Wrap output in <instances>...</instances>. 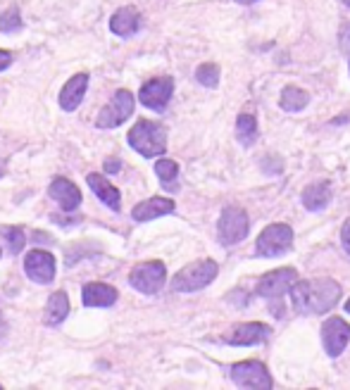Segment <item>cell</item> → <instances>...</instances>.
Wrapping results in <instances>:
<instances>
[{"label": "cell", "instance_id": "f1b7e54d", "mask_svg": "<svg viewBox=\"0 0 350 390\" xmlns=\"http://www.w3.org/2000/svg\"><path fill=\"white\" fill-rule=\"evenodd\" d=\"M341 48H343V53L350 50V22L343 24V29H341Z\"/></svg>", "mask_w": 350, "mask_h": 390}, {"label": "cell", "instance_id": "d6986e66", "mask_svg": "<svg viewBox=\"0 0 350 390\" xmlns=\"http://www.w3.org/2000/svg\"><path fill=\"white\" fill-rule=\"evenodd\" d=\"M174 212V200L170 198H151V200H144V203H139L132 210V217L136 222H151V219H158L162 214H170Z\"/></svg>", "mask_w": 350, "mask_h": 390}, {"label": "cell", "instance_id": "3957f363", "mask_svg": "<svg viewBox=\"0 0 350 390\" xmlns=\"http://www.w3.org/2000/svg\"><path fill=\"white\" fill-rule=\"evenodd\" d=\"M219 274V266L215 259H198V262L186 264L177 276L172 278L174 292H196L210 285Z\"/></svg>", "mask_w": 350, "mask_h": 390}, {"label": "cell", "instance_id": "e0dca14e", "mask_svg": "<svg viewBox=\"0 0 350 390\" xmlns=\"http://www.w3.org/2000/svg\"><path fill=\"white\" fill-rule=\"evenodd\" d=\"M117 288L107 283H86L81 290V300L86 307H110L117 302Z\"/></svg>", "mask_w": 350, "mask_h": 390}, {"label": "cell", "instance_id": "44dd1931", "mask_svg": "<svg viewBox=\"0 0 350 390\" xmlns=\"http://www.w3.org/2000/svg\"><path fill=\"white\" fill-rule=\"evenodd\" d=\"M69 314V297L64 290H57L53 295L48 297V305H45V317L43 321L48 324V326H57V324H62L67 319Z\"/></svg>", "mask_w": 350, "mask_h": 390}, {"label": "cell", "instance_id": "2e32d148", "mask_svg": "<svg viewBox=\"0 0 350 390\" xmlns=\"http://www.w3.org/2000/svg\"><path fill=\"white\" fill-rule=\"evenodd\" d=\"M139 29H141V15H139V10L132 8V5H129V8H119L112 17H110V31H112L115 36L127 38V36H134Z\"/></svg>", "mask_w": 350, "mask_h": 390}, {"label": "cell", "instance_id": "1f68e13d", "mask_svg": "<svg viewBox=\"0 0 350 390\" xmlns=\"http://www.w3.org/2000/svg\"><path fill=\"white\" fill-rule=\"evenodd\" d=\"M5 333H8V321H5V317L0 314V338H5Z\"/></svg>", "mask_w": 350, "mask_h": 390}, {"label": "cell", "instance_id": "6da1fadb", "mask_svg": "<svg viewBox=\"0 0 350 390\" xmlns=\"http://www.w3.org/2000/svg\"><path fill=\"white\" fill-rule=\"evenodd\" d=\"M341 300V285L334 278L296 281L291 288V302L298 314H327Z\"/></svg>", "mask_w": 350, "mask_h": 390}, {"label": "cell", "instance_id": "4316f807", "mask_svg": "<svg viewBox=\"0 0 350 390\" xmlns=\"http://www.w3.org/2000/svg\"><path fill=\"white\" fill-rule=\"evenodd\" d=\"M22 29V15H19V10L12 5L0 15V31H17Z\"/></svg>", "mask_w": 350, "mask_h": 390}, {"label": "cell", "instance_id": "4dcf8cb0", "mask_svg": "<svg viewBox=\"0 0 350 390\" xmlns=\"http://www.w3.org/2000/svg\"><path fill=\"white\" fill-rule=\"evenodd\" d=\"M122 169V162L119 160H105V172L107 174H117Z\"/></svg>", "mask_w": 350, "mask_h": 390}, {"label": "cell", "instance_id": "9a60e30c", "mask_svg": "<svg viewBox=\"0 0 350 390\" xmlns=\"http://www.w3.org/2000/svg\"><path fill=\"white\" fill-rule=\"evenodd\" d=\"M86 88H88V74H76L64 83L60 90V107L64 112H74V110L81 105L83 95H86Z\"/></svg>", "mask_w": 350, "mask_h": 390}, {"label": "cell", "instance_id": "ba28073f", "mask_svg": "<svg viewBox=\"0 0 350 390\" xmlns=\"http://www.w3.org/2000/svg\"><path fill=\"white\" fill-rule=\"evenodd\" d=\"M231 381L238 388H255V390H269L274 386L272 376L262 362H238L231 367Z\"/></svg>", "mask_w": 350, "mask_h": 390}, {"label": "cell", "instance_id": "5b68a950", "mask_svg": "<svg viewBox=\"0 0 350 390\" xmlns=\"http://www.w3.org/2000/svg\"><path fill=\"white\" fill-rule=\"evenodd\" d=\"M167 281V269L160 259H153V262H141L136 264L129 274V283L132 288H136L144 295H155V292L162 290V285Z\"/></svg>", "mask_w": 350, "mask_h": 390}, {"label": "cell", "instance_id": "7402d4cb", "mask_svg": "<svg viewBox=\"0 0 350 390\" xmlns=\"http://www.w3.org/2000/svg\"><path fill=\"white\" fill-rule=\"evenodd\" d=\"M308 102H310V95L298 86H286L281 90V98H279V105L286 110V112H301V110H305Z\"/></svg>", "mask_w": 350, "mask_h": 390}, {"label": "cell", "instance_id": "52a82bcc", "mask_svg": "<svg viewBox=\"0 0 350 390\" xmlns=\"http://www.w3.org/2000/svg\"><path fill=\"white\" fill-rule=\"evenodd\" d=\"M132 114H134V95L129 93L127 88H119L112 95V100H110L107 105L100 110L98 119H95V126L98 129H115V126L124 124Z\"/></svg>", "mask_w": 350, "mask_h": 390}, {"label": "cell", "instance_id": "9c48e42d", "mask_svg": "<svg viewBox=\"0 0 350 390\" xmlns=\"http://www.w3.org/2000/svg\"><path fill=\"white\" fill-rule=\"evenodd\" d=\"M296 278H298L296 269L281 266V269H274V271H269V274H264L255 290H257V295L264 297V300H279V297H284L291 288H293Z\"/></svg>", "mask_w": 350, "mask_h": 390}, {"label": "cell", "instance_id": "f546056e", "mask_svg": "<svg viewBox=\"0 0 350 390\" xmlns=\"http://www.w3.org/2000/svg\"><path fill=\"white\" fill-rule=\"evenodd\" d=\"M12 64V53H8V50H0V71L8 69Z\"/></svg>", "mask_w": 350, "mask_h": 390}, {"label": "cell", "instance_id": "d590c367", "mask_svg": "<svg viewBox=\"0 0 350 390\" xmlns=\"http://www.w3.org/2000/svg\"><path fill=\"white\" fill-rule=\"evenodd\" d=\"M343 3H346V5H348V8H350V0H343Z\"/></svg>", "mask_w": 350, "mask_h": 390}, {"label": "cell", "instance_id": "ac0fdd59", "mask_svg": "<svg viewBox=\"0 0 350 390\" xmlns=\"http://www.w3.org/2000/svg\"><path fill=\"white\" fill-rule=\"evenodd\" d=\"M86 184L91 191L98 195V200H103V205H107L110 210H115V212L122 210V195L105 177H100V174H88Z\"/></svg>", "mask_w": 350, "mask_h": 390}, {"label": "cell", "instance_id": "7c38bea8", "mask_svg": "<svg viewBox=\"0 0 350 390\" xmlns=\"http://www.w3.org/2000/svg\"><path fill=\"white\" fill-rule=\"evenodd\" d=\"M24 271L34 283H50L55 278V257L48 250H31L24 257Z\"/></svg>", "mask_w": 350, "mask_h": 390}, {"label": "cell", "instance_id": "cb8c5ba5", "mask_svg": "<svg viewBox=\"0 0 350 390\" xmlns=\"http://www.w3.org/2000/svg\"><path fill=\"white\" fill-rule=\"evenodd\" d=\"M236 138L241 146H250L257 138V122L252 114H238L236 119Z\"/></svg>", "mask_w": 350, "mask_h": 390}, {"label": "cell", "instance_id": "836d02e7", "mask_svg": "<svg viewBox=\"0 0 350 390\" xmlns=\"http://www.w3.org/2000/svg\"><path fill=\"white\" fill-rule=\"evenodd\" d=\"M5 174V167H3V162H0V177H3Z\"/></svg>", "mask_w": 350, "mask_h": 390}, {"label": "cell", "instance_id": "603a6c76", "mask_svg": "<svg viewBox=\"0 0 350 390\" xmlns=\"http://www.w3.org/2000/svg\"><path fill=\"white\" fill-rule=\"evenodd\" d=\"M155 174H158L160 184L167 191H177V177H179V165L174 160H158L155 162Z\"/></svg>", "mask_w": 350, "mask_h": 390}, {"label": "cell", "instance_id": "e575fe53", "mask_svg": "<svg viewBox=\"0 0 350 390\" xmlns=\"http://www.w3.org/2000/svg\"><path fill=\"white\" fill-rule=\"evenodd\" d=\"M346 312H348V314H350V300L346 302Z\"/></svg>", "mask_w": 350, "mask_h": 390}, {"label": "cell", "instance_id": "8d00e7d4", "mask_svg": "<svg viewBox=\"0 0 350 390\" xmlns=\"http://www.w3.org/2000/svg\"><path fill=\"white\" fill-rule=\"evenodd\" d=\"M0 255H3V250H0Z\"/></svg>", "mask_w": 350, "mask_h": 390}, {"label": "cell", "instance_id": "8992f818", "mask_svg": "<svg viewBox=\"0 0 350 390\" xmlns=\"http://www.w3.org/2000/svg\"><path fill=\"white\" fill-rule=\"evenodd\" d=\"M291 245H293V231H291V226L272 224L260 233L255 250L260 257H279V255H284V252H288Z\"/></svg>", "mask_w": 350, "mask_h": 390}, {"label": "cell", "instance_id": "83f0119b", "mask_svg": "<svg viewBox=\"0 0 350 390\" xmlns=\"http://www.w3.org/2000/svg\"><path fill=\"white\" fill-rule=\"evenodd\" d=\"M341 243H343V250L350 255V219L341 226Z\"/></svg>", "mask_w": 350, "mask_h": 390}, {"label": "cell", "instance_id": "30bf717a", "mask_svg": "<svg viewBox=\"0 0 350 390\" xmlns=\"http://www.w3.org/2000/svg\"><path fill=\"white\" fill-rule=\"evenodd\" d=\"M172 93H174V79L172 76H158V79H151V81H146L144 86H141L139 100H141V105L162 112V110L167 107V102H170Z\"/></svg>", "mask_w": 350, "mask_h": 390}, {"label": "cell", "instance_id": "5bb4252c", "mask_svg": "<svg viewBox=\"0 0 350 390\" xmlns=\"http://www.w3.org/2000/svg\"><path fill=\"white\" fill-rule=\"evenodd\" d=\"M48 195L62 207L64 212H72L81 205V193L72 181L64 177H55L48 186Z\"/></svg>", "mask_w": 350, "mask_h": 390}, {"label": "cell", "instance_id": "277c9868", "mask_svg": "<svg viewBox=\"0 0 350 390\" xmlns=\"http://www.w3.org/2000/svg\"><path fill=\"white\" fill-rule=\"evenodd\" d=\"M250 231V219L245 210L236 205L224 207L222 214H219V222H217V233H219V243L222 245H236L241 243L243 238H248Z\"/></svg>", "mask_w": 350, "mask_h": 390}, {"label": "cell", "instance_id": "d4e9b609", "mask_svg": "<svg viewBox=\"0 0 350 390\" xmlns=\"http://www.w3.org/2000/svg\"><path fill=\"white\" fill-rule=\"evenodd\" d=\"M0 233L5 236V243H8V250L12 252V255L22 252L27 238H24V231L19 229V226H5V229H0Z\"/></svg>", "mask_w": 350, "mask_h": 390}, {"label": "cell", "instance_id": "484cf974", "mask_svg": "<svg viewBox=\"0 0 350 390\" xmlns=\"http://www.w3.org/2000/svg\"><path fill=\"white\" fill-rule=\"evenodd\" d=\"M196 81L200 83V86L215 88L219 83V67H217V64H212V62L200 64L198 71H196Z\"/></svg>", "mask_w": 350, "mask_h": 390}, {"label": "cell", "instance_id": "ffe728a7", "mask_svg": "<svg viewBox=\"0 0 350 390\" xmlns=\"http://www.w3.org/2000/svg\"><path fill=\"white\" fill-rule=\"evenodd\" d=\"M329 203H332V186H329V181H315V184L305 186V191H303L305 210L322 212Z\"/></svg>", "mask_w": 350, "mask_h": 390}, {"label": "cell", "instance_id": "4fadbf2b", "mask_svg": "<svg viewBox=\"0 0 350 390\" xmlns=\"http://www.w3.org/2000/svg\"><path fill=\"white\" fill-rule=\"evenodd\" d=\"M272 329L267 324H260V321H248V324H238L233 326L231 333L224 336V341L229 345H257V343H264L269 338Z\"/></svg>", "mask_w": 350, "mask_h": 390}, {"label": "cell", "instance_id": "8fae6325", "mask_svg": "<svg viewBox=\"0 0 350 390\" xmlns=\"http://www.w3.org/2000/svg\"><path fill=\"white\" fill-rule=\"evenodd\" d=\"M350 341V326L341 317H329L322 324V343L329 357H339Z\"/></svg>", "mask_w": 350, "mask_h": 390}, {"label": "cell", "instance_id": "d6a6232c", "mask_svg": "<svg viewBox=\"0 0 350 390\" xmlns=\"http://www.w3.org/2000/svg\"><path fill=\"white\" fill-rule=\"evenodd\" d=\"M236 3H241V5H252V3H260V0H236Z\"/></svg>", "mask_w": 350, "mask_h": 390}, {"label": "cell", "instance_id": "7a4b0ae2", "mask_svg": "<svg viewBox=\"0 0 350 390\" xmlns=\"http://www.w3.org/2000/svg\"><path fill=\"white\" fill-rule=\"evenodd\" d=\"M129 146L144 158H160L167 150V129L151 119H139L127 136Z\"/></svg>", "mask_w": 350, "mask_h": 390}]
</instances>
